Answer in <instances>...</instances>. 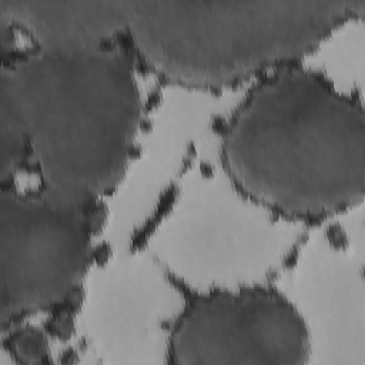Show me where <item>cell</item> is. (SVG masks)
Returning <instances> with one entry per match:
<instances>
[{
  "mask_svg": "<svg viewBox=\"0 0 365 365\" xmlns=\"http://www.w3.org/2000/svg\"><path fill=\"white\" fill-rule=\"evenodd\" d=\"M221 157L247 197L279 214L342 211L365 190L362 106L297 63L275 68L230 117Z\"/></svg>",
  "mask_w": 365,
  "mask_h": 365,
  "instance_id": "obj_1",
  "label": "cell"
},
{
  "mask_svg": "<svg viewBox=\"0 0 365 365\" xmlns=\"http://www.w3.org/2000/svg\"><path fill=\"white\" fill-rule=\"evenodd\" d=\"M43 187L87 205L123 178L141 118L133 57L115 41L36 46L1 68Z\"/></svg>",
  "mask_w": 365,
  "mask_h": 365,
  "instance_id": "obj_2",
  "label": "cell"
},
{
  "mask_svg": "<svg viewBox=\"0 0 365 365\" xmlns=\"http://www.w3.org/2000/svg\"><path fill=\"white\" fill-rule=\"evenodd\" d=\"M0 148L1 182H6L29 157V151L20 118L11 103L3 96H0Z\"/></svg>",
  "mask_w": 365,
  "mask_h": 365,
  "instance_id": "obj_7",
  "label": "cell"
},
{
  "mask_svg": "<svg viewBox=\"0 0 365 365\" xmlns=\"http://www.w3.org/2000/svg\"><path fill=\"white\" fill-rule=\"evenodd\" d=\"M87 205L47 188L0 192V319H19L61 304L91 255Z\"/></svg>",
  "mask_w": 365,
  "mask_h": 365,
  "instance_id": "obj_4",
  "label": "cell"
},
{
  "mask_svg": "<svg viewBox=\"0 0 365 365\" xmlns=\"http://www.w3.org/2000/svg\"><path fill=\"white\" fill-rule=\"evenodd\" d=\"M0 11L36 46L110 43L128 23V0H0Z\"/></svg>",
  "mask_w": 365,
  "mask_h": 365,
  "instance_id": "obj_6",
  "label": "cell"
},
{
  "mask_svg": "<svg viewBox=\"0 0 365 365\" xmlns=\"http://www.w3.org/2000/svg\"><path fill=\"white\" fill-rule=\"evenodd\" d=\"M365 0H128L125 36L160 76L218 87L294 64Z\"/></svg>",
  "mask_w": 365,
  "mask_h": 365,
  "instance_id": "obj_3",
  "label": "cell"
},
{
  "mask_svg": "<svg viewBox=\"0 0 365 365\" xmlns=\"http://www.w3.org/2000/svg\"><path fill=\"white\" fill-rule=\"evenodd\" d=\"M174 364H304L309 334L297 308L271 288L217 289L188 301L177 318Z\"/></svg>",
  "mask_w": 365,
  "mask_h": 365,
  "instance_id": "obj_5",
  "label": "cell"
},
{
  "mask_svg": "<svg viewBox=\"0 0 365 365\" xmlns=\"http://www.w3.org/2000/svg\"><path fill=\"white\" fill-rule=\"evenodd\" d=\"M13 352L20 361H43L46 356V344L36 334H17L13 339Z\"/></svg>",
  "mask_w": 365,
  "mask_h": 365,
  "instance_id": "obj_8",
  "label": "cell"
}]
</instances>
